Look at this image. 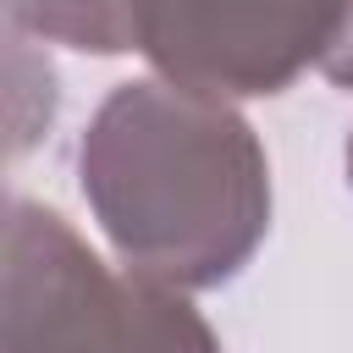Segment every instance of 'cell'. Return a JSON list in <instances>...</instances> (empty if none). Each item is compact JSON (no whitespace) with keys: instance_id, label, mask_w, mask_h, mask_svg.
Returning <instances> with one entry per match:
<instances>
[{"instance_id":"6da1fadb","label":"cell","mask_w":353,"mask_h":353,"mask_svg":"<svg viewBox=\"0 0 353 353\" xmlns=\"http://www.w3.org/2000/svg\"><path fill=\"white\" fill-rule=\"evenodd\" d=\"M77 182L127 270L176 292L232 281L270 232V160L248 116L171 77H132L99 99Z\"/></svg>"},{"instance_id":"3957f363","label":"cell","mask_w":353,"mask_h":353,"mask_svg":"<svg viewBox=\"0 0 353 353\" xmlns=\"http://www.w3.org/2000/svg\"><path fill=\"white\" fill-rule=\"evenodd\" d=\"M0 353H221L188 292L110 270L55 210H0Z\"/></svg>"},{"instance_id":"5b68a950","label":"cell","mask_w":353,"mask_h":353,"mask_svg":"<svg viewBox=\"0 0 353 353\" xmlns=\"http://www.w3.org/2000/svg\"><path fill=\"white\" fill-rule=\"evenodd\" d=\"M320 72L336 88H353V0H336V33L320 55Z\"/></svg>"},{"instance_id":"277c9868","label":"cell","mask_w":353,"mask_h":353,"mask_svg":"<svg viewBox=\"0 0 353 353\" xmlns=\"http://www.w3.org/2000/svg\"><path fill=\"white\" fill-rule=\"evenodd\" d=\"M55 105H61V88H55L50 55L17 33H0V165L28 154L50 132Z\"/></svg>"},{"instance_id":"8992f818","label":"cell","mask_w":353,"mask_h":353,"mask_svg":"<svg viewBox=\"0 0 353 353\" xmlns=\"http://www.w3.org/2000/svg\"><path fill=\"white\" fill-rule=\"evenodd\" d=\"M347 182H353V138H347Z\"/></svg>"},{"instance_id":"7a4b0ae2","label":"cell","mask_w":353,"mask_h":353,"mask_svg":"<svg viewBox=\"0 0 353 353\" xmlns=\"http://www.w3.org/2000/svg\"><path fill=\"white\" fill-rule=\"evenodd\" d=\"M50 44L83 55H143L160 77L210 94H281L320 66L336 0H0Z\"/></svg>"},{"instance_id":"52a82bcc","label":"cell","mask_w":353,"mask_h":353,"mask_svg":"<svg viewBox=\"0 0 353 353\" xmlns=\"http://www.w3.org/2000/svg\"><path fill=\"white\" fill-rule=\"evenodd\" d=\"M0 210H6V199H0Z\"/></svg>"}]
</instances>
